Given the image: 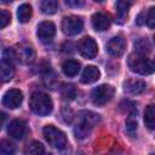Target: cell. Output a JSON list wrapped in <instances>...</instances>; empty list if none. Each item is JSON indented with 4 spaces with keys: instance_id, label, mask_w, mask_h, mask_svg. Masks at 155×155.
<instances>
[{
    "instance_id": "cell-1",
    "label": "cell",
    "mask_w": 155,
    "mask_h": 155,
    "mask_svg": "<svg viewBox=\"0 0 155 155\" xmlns=\"http://www.w3.org/2000/svg\"><path fill=\"white\" fill-rule=\"evenodd\" d=\"M29 107L33 113L39 116H47L53 110V102L51 97L44 92H34L29 99Z\"/></svg>"
},
{
    "instance_id": "cell-2",
    "label": "cell",
    "mask_w": 155,
    "mask_h": 155,
    "mask_svg": "<svg viewBox=\"0 0 155 155\" xmlns=\"http://www.w3.org/2000/svg\"><path fill=\"white\" fill-rule=\"evenodd\" d=\"M128 67L133 73L139 74V75H150L155 73V63L151 59L145 58L142 54L130 56Z\"/></svg>"
},
{
    "instance_id": "cell-3",
    "label": "cell",
    "mask_w": 155,
    "mask_h": 155,
    "mask_svg": "<svg viewBox=\"0 0 155 155\" xmlns=\"http://www.w3.org/2000/svg\"><path fill=\"white\" fill-rule=\"evenodd\" d=\"M42 133L45 136V139L56 149L58 150H63L67 144H68V139L67 136L63 131H61L59 128L52 126V125H47L44 127Z\"/></svg>"
},
{
    "instance_id": "cell-4",
    "label": "cell",
    "mask_w": 155,
    "mask_h": 155,
    "mask_svg": "<svg viewBox=\"0 0 155 155\" xmlns=\"http://www.w3.org/2000/svg\"><path fill=\"white\" fill-rule=\"evenodd\" d=\"M114 92L115 90L111 85H107V84L99 85L96 88H93L91 92L92 103L94 105H104L109 101H111V98L114 97Z\"/></svg>"
},
{
    "instance_id": "cell-5",
    "label": "cell",
    "mask_w": 155,
    "mask_h": 155,
    "mask_svg": "<svg viewBox=\"0 0 155 155\" xmlns=\"http://www.w3.org/2000/svg\"><path fill=\"white\" fill-rule=\"evenodd\" d=\"M84 28V22L80 17L78 16H65L62 21V31L68 35L73 36L79 34Z\"/></svg>"
},
{
    "instance_id": "cell-6",
    "label": "cell",
    "mask_w": 155,
    "mask_h": 155,
    "mask_svg": "<svg viewBox=\"0 0 155 155\" xmlns=\"http://www.w3.org/2000/svg\"><path fill=\"white\" fill-rule=\"evenodd\" d=\"M78 51L87 59H92L98 53V45L91 36H85L78 42Z\"/></svg>"
},
{
    "instance_id": "cell-7",
    "label": "cell",
    "mask_w": 155,
    "mask_h": 155,
    "mask_svg": "<svg viewBox=\"0 0 155 155\" xmlns=\"http://www.w3.org/2000/svg\"><path fill=\"white\" fill-rule=\"evenodd\" d=\"M125 48H126V40L124 39L122 35H116V36H113L105 45V50L107 52L113 56V57H121L125 52Z\"/></svg>"
},
{
    "instance_id": "cell-8",
    "label": "cell",
    "mask_w": 155,
    "mask_h": 155,
    "mask_svg": "<svg viewBox=\"0 0 155 155\" xmlns=\"http://www.w3.org/2000/svg\"><path fill=\"white\" fill-rule=\"evenodd\" d=\"M15 52L17 56V61L23 64H30L35 59V51L33 46L28 44H18L15 47Z\"/></svg>"
},
{
    "instance_id": "cell-9",
    "label": "cell",
    "mask_w": 155,
    "mask_h": 155,
    "mask_svg": "<svg viewBox=\"0 0 155 155\" xmlns=\"http://www.w3.org/2000/svg\"><path fill=\"white\" fill-rule=\"evenodd\" d=\"M23 93L17 88H12L5 92L2 97V104L8 109H16L22 104Z\"/></svg>"
},
{
    "instance_id": "cell-10",
    "label": "cell",
    "mask_w": 155,
    "mask_h": 155,
    "mask_svg": "<svg viewBox=\"0 0 155 155\" xmlns=\"http://www.w3.org/2000/svg\"><path fill=\"white\" fill-rule=\"evenodd\" d=\"M36 35L42 42H48L56 35V25L50 21H44L38 25Z\"/></svg>"
},
{
    "instance_id": "cell-11",
    "label": "cell",
    "mask_w": 155,
    "mask_h": 155,
    "mask_svg": "<svg viewBox=\"0 0 155 155\" xmlns=\"http://www.w3.org/2000/svg\"><path fill=\"white\" fill-rule=\"evenodd\" d=\"M27 132V125L23 120L21 119H15L12 120L8 126H7V133L8 136H11L12 138H16V139H21L24 137Z\"/></svg>"
},
{
    "instance_id": "cell-12",
    "label": "cell",
    "mask_w": 155,
    "mask_h": 155,
    "mask_svg": "<svg viewBox=\"0 0 155 155\" xmlns=\"http://www.w3.org/2000/svg\"><path fill=\"white\" fill-rule=\"evenodd\" d=\"M145 90V82L139 79H128L124 82V91L128 94H140Z\"/></svg>"
},
{
    "instance_id": "cell-13",
    "label": "cell",
    "mask_w": 155,
    "mask_h": 155,
    "mask_svg": "<svg viewBox=\"0 0 155 155\" xmlns=\"http://www.w3.org/2000/svg\"><path fill=\"white\" fill-rule=\"evenodd\" d=\"M91 22H92L93 29L97 30V31L107 30L110 27V18H109V16L103 13V12L94 13L92 16V18H91Z\"/></svg>"
},
{
    "instance_id": "cell-14",
    "label": "cell",
    "mask_w": 155,
    "mask_h": 155,
    "mask_svg": "<svg viewBox=\"0 0 155 155\" xmlns=\"http://www.w3.org/2000/svg\"><path fill=\"white\" fill-rule=\"evenodd\" d=\"M99 76H101V73L97 67L87 65L81 74V82L82 84H92V82L97 81L99 79Z\"/></svg>"
},
{
    "instance_id": "cell-15",
    "label": "cell",
    "mask_w": 155,
    "mask_h": 155,
    "mask_svg": "<svg viewBox=\"0 0 155 155\" xmlns=\"http://www.w3.org/2000/svg\"><path fill=\"white\" fill-rule=\"evenodd\" d=\"M62 70L65 76L73 78V76L78 75V73L80 70V63L75 59H67L62 64Z\"/></svg>"
},
{
    "instance_id": "cell-16",
    "label": "cell",
    "mask_w": 155,
    "mask_h": 155,
    "mask_svg": "<svg viewBox=\"0 0 155 155\" xmlns=\"http://www.w3.org/2000/svg\"><path fill=\"white\" fill-rule=\"evenodd\" d=\"M15 75V69L13 65L4 59H1L0 63V76H1V81L2 82H7L10 81Z\"/></svg>"
},
{
    "instance_id": "cell-17",
    "label": "cell",
    "mask_w": 155,
    "mask_h": 155,
    "mask_svg": "<svg viewBox=\"0 0 155 155\" xmlns=\"http://www.w3.org/2000/svg\"><path fill=\"white\" fill-rule=\"evenodd\" d=\"M137 127H138V122H137V110L132 109L128 113V116L126 119V132L130 136H134L137 132Z\"/></svg>"
},
{
    "instance_id": "cell-18",
    "label": "cell",
    "mask_w": 155,
    "mask_h": 155,
    "mask_svg": "<svg viewBox=\"0 0 155 155\" xmlns=\"http://www.w3.org/2000/svg\"><path fill=\"white\" fill-rule=\"evenodd\" d=\"M33 15V10L31 6L29 4H22L18 8H17V18L21 23H27L30 21Z\"/></svg>"
},
{
    "instance_id": "cell-19",
    "label": "cell",
    "mask_w": 155,
    "mask_h": 155,
    "mask_svg": "<svg viewBox=\"0 0 155 155\" xmlns=\"http://www.w3.org/2000/svg\"><path fill=\"white\" fill-rule=\"evenodd\" d=\"M144 124L149 130L155 128V104H149L144 110Z\"/></svg>"
},
{
    "instance_id": "cell-20",
    "label": "cell",
    "mask_w": 155,
    "mask_h": 155,
    "mask_svg": "<svg viewBox=\"0 0 155 155\" xmlns=\"http://www.w3.org/2000/svg\"><path fill=\"white\" fill-rule=\"evenodd\" d=\"M24 155H45V148L40 142L33 140L24 148Z\"/></svg>"
},
{
    "instance_id": "cell-21",
    "label": "cell",
    "mask_w": 155,
    "mask_h": 155,
    "mask_svg": "<svg viewBox=\"0 0 155 155\" xmlns=\"http://www.w3.org/2000/svg\"><path fill=\"white\" fill-rule=\"evenodd\" d=\"M79 117H80V121L81 122H85L90 126H94L99 122V115L96 114V113H92V111H81L79 113Z\"/></svg>"
},
{
    "instance_id": "cell-22",
    "label": "cell",
    "mask_w": 155,
    "mask_h": 155,
    "mask_svg": "<svg viewBox=\"0 0 155 155\" xmlns=\"http://www.w3.org/2000/svg\"><path fill=\"white\" fill-rule=\"evenodd\" d=\"M40 8L45 15H54L58 10V2L56 0H44L40 4Z\"/></svg>"
},
{
    "instance_id": "cell-23",
    "label": "cell",
    "mask_w": 155,
    "mask_h": 155,
    "mask_svg": "<svg viewBox=\"0 0 155 155\" xmlns=\"http://www.w3.org/2000/svg\"><path fill=\"white\" fill-rule=\"evenodd\" d=\"M91 130H92V126H90V125H87V124L80 121V124H78V125L75 126V128H74V134H75L76 138L84 139V138L88 137Z\"/></svg>"
},
{
    "instance_id": "cell-24",
    "label": "cell",
    "mask_w": 155,
    "mask_h": 155,
    "mask_svg": "<svg viewBox=\"0 0 155 155\" xmlns=\"http://www.w3.org/2000/svg\"><path fill=\"white\" fill-rule=\"evenodd\" d=\"M76 88L74 85L71 84H63L62 87H61V94L64 99H68V101H71L76 97Z\"/></svg>"
},
{
    "instance_id": "cell-25",
    "label": "cell",
    "mask_w": 155,
    "mask_h": 155,
    "mask_svg": "<svg viewBox=\"0 0 155 155\" xmlns=\"http://www.w3.org/2000/svg\"><path fill=\"white\" fill-rule=\"evenodd\" d=\"M0 154L1 155H15L16 154L15 144L7 139H2L0 142Z\"/></svg>"
},
{
    "instance_id": "cell-26",
    "label": "cell",
    "mask_w": 155,
    "mask_h": 155,
    "mask_svg": "<svg viewBox=\"0 0 155 155\" xmlns=\"http://www.w3.org/2000/svg\"><path fill=\"white\" fill-rule=\"evenodd\" d=\"M131 2L130 1H125V0H120V1H116L115 4V7L117 10V13H119V17L122 18L126 16V13L128 12L130 7H131Z\"/></svg>"
},
{
    "instance_id": "cell-27",
    "label": "cell",
    "mask_w": 155,
    "mask_h": 155,
    "mask_svg": "<svg viewBox=\"0 0 155 155\" xmlns=\"http://www.w3.org/2000/svg\"><path fill=\"white\" fill-rule=\"evenodd\" d=\"M134 47H136L138 54H142V53H145V52H149L150 51V45H149L148 40L147 39H143V38L138 39L134 42Z\"/></svg>"
},
{
    "instance_id": "cell-28",
    "label": "cell",
    "mask_w": 155,
    "mask_h": 155,
    "mask_svg": "<svg viewBox=\"0 0 155 155\" xmlns=\"http://www.w3.org/2000/svg\"><path fill=\"white\" fill-rule=\"evenodd\" d=\"M145 23L149 28H155V7H150L145 13Z\"/></svg>"
},
{
    "instance_id": "cell-29",
    "label": "cell",
    "mask_w": 155,
    "mask_h": 155,
    "mask_svg": "<svg viewBox=\"0 0 155 155\" xmlns=\"http://www.w3.org/2000/svg\"><path fill=\"white\" fill-rule=\"evenodd\" d=\"M44 80H45L46 85H48V86H53V85H54V82H56L54 74H53V71L51 70V68H50V67H47V68H46V73L44 74Z\"/></svg>"
},
{
    "instance_id": "cell-30",
    "label": "cell",
    "mask_w": 155,
    "mask_h": 155,
    "mask_svg": "<svg viewBox=\"0 0 155 155\" xmlns=\"http://www.w3.org/2000/svg\"><path fill=\"white\" fill-rule=\"evenodd\" d=\"M11 21V15L10 12H7L6 10H1L0 11V28L4 29Z\"/></svg>"
},
{
    "instance_id": "cell-31",
    "label": "cell",
    "mask_w": 155,
    "mask_h": 155,
    "mask_svg": "<svg viewBox=\"0 0 155 155\" xmlns=\"http://www.w3.org/2000/svg\"><path fill=\"white\" fill-rule=\"evenodd\" d=\"M65 4L68 6H74V7H80L84 5V1H71V0H67Z\"/></svg>"
},
{
    "instance_id": "cell-32",
    "label": "cell",
    "mask_w": 155,
    "mask_h": 155,
    "mask_svg": "<svg viewBox=\"0 0 155 155\" xmlns=\"http://www.w3.org/2000/svg\"><path fill=\"white\" fill-rule=\"evenodd\" d=\"M45 155H51V154H45Z\"/></svg>"
},
{
    "instance_id": "cell-33",
    "label": "cell",
    "mask_w": 155,
    "mask_h": 155,
    "mask_svg": "<svg viewBox=\"0 0 155 155\" xmlns=\"http://www.w3.org/2000/svg\"><path fill=\"white\" fill-rule=\"evenodd\" d=\"M154 42H155V36H154Z\"/></svg>"
}]
</instances>
